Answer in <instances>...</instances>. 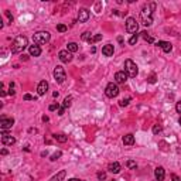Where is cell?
I'll return each mask as SVG.
<instances>
[{"instance_id":"obj_43","label":"cell","mask_w":181,"mask_h":181,"mask_svg":"<svg viewBox=\"0 0 181 181\" xmlns=\"http://www.w3.org/2000/svg\"><path fill=\"white\" fill-rule=\"evenodd\" d=\"M68 181H84V180H79V178H70Z\"/></svg>"},{"instance_id":"obj_21","label":"cell","mask_w":181,"mask_h":181,"mask_svg":"<svg viewBox=\"0 0 181 181\" xmlns=\"http://www.w3.org/2000/svg\"><path fill=\"white\" fill-rule=\"evenodd\" d=\"M67 50H68L70 53H77V51L79 50V47H78L77 43H70V44L67 45Z\"/></svg>"},{"instance_id":"obj_16","label":"cell","mask_w":181,"mask_h":181,"mask_svg":"<svg viewBox=\"0 0 181 181\" xmlns=\"http://www.w3.org/2000/svg\"><path fill=\"white\" fill-rule=\"evenodd\" d=\"M157 47H160L163 51H164V53H170V51L173 50V45H171L168 41H158Z\"/></svg>"},{"instance_id":"obj_23","label":"cell","mask_w":181,"mask_h":181,"mask_svg":"<svg viewBox=\"0 0 181 181\" xmlns=\"http://www.w3.org/2000/svg\"><path fill=\"white\" fill-rule=\"evenodd\" d=\"M72 99H74L72 96H67V98L64 99V103H62V108H64V109H67V108H70V106H71Z\"/></svg>"},{"instance_id":"obj_9","label":"cell","mask_w":181,"mask_h":181,"mask_svg":"<svg viewBox=\"0 0 181 181\" xmlns=\"http://www.w3.org/2000/svg\"><path fill=\"white\" fill-rule=\"evenodd\" d=\"M14 125V119H6V118H1L0 119V129L3 130V132H6L7 129H11Z\"/></svg>"},{"instance_id":"obj_12","label":"cell","mask_w":181,"mask_h":181,"mask_svg":"<svg viewBox=\"0 0 181 181\" xmlns=\"http://www.w3.org/2000/svg\"><path fill=\"white\" fill-rule=\"evenodd\" d=\"M1 143H3L4 146H11V144L16 143V139H14L13 136L7 134L6 132H3V134H1Z\"/></svg>"},{"instance_id":"obj_44","label":"cell","mask_w":181,"mask_h":181,"mask_svg":"<svg viewBox=\"0 0 181 181\" xmlns=\"http://www.w3.org/2000/svg\"><path fill=\"white\" fill-rule=\"evenodd\" d=\"M118 41H119V43H120V44H123V38H122V37H119V38H118Z\"/></svg>"},{"instance_id":"obj_41","label":"cell","mask_w":181,"mask_h":181,"mask_svg":"<svg viewBox=\"0 0 181 181\" xmlns=\"http://www.w3.org/2000/svg\"><path fill=\"white\" fill-rule=\"evenodd\" d=\"M64 113H65V109H64L62 106H61V108H60V109H58V115H60V116H62Z\"/></svg>"},{"instance_id":"obj_24","label":"cell","mask_w":181,"mask_h":181,"mask_svg":"<svg viewBox=\"0 0 181 181\" xmlns=\"http://www.w3.org/2000/svg\"><path fill=\"white\" fill-rule=\"evenodd\" d=\"M61 156H62V151H61V150H58V151H55L54 154L50 157V160H51V161H55V160H58Z\"/></svg>"},{"instance_id":"obj_2","label":"cell","mask_w":181,"mask_h":181,"mask_svg":"<svg viewBox=\"0 0 181 181\" xmlns=\"http://www.w3.org/2000/svg\"><path fill=\"white\" fill-rule=\"evenodd\" d=\"M28 45V40L24 35H17L14 41H13V45H11V53L13 54H18V53H23L24 50Z\"/></svg>"},{"instance_id":"obj_34","label":"cell","mask_w":181,"mask_h":181,"mask_svg":"<svg viewBox=\"0 0 181 181\" xmlns=\"http://www.w3.org/2000/svg\"><path fill=\"white\" fill-rule=\"evenodd\" d=\"M129 102H130V98H126V99H122V101L119 102V105H120V106H127Z\"/></svg>"},{"instance_id":"obj_33","label":"cell","mask_w":181,"mask_h":181,"mask_svg":"<svg viewBox=\"0 0 181 181\" xmlns=\"http://www.w3.org/2000/svg\"><path fill=\"white\" fill-rule=\"evenodd\" d=\"M37 98L35 96H33V95H30V94H26L24 95V101H35Z\"/></svg>"},{"instance_id":"obj_13","label":"cell","mask_w":181,"mask_h":181,"mask_svg":"<svg viewBox=\"0 0 181 181\" xmlns=\"http://www.w3.org/2000/svg\"><path fill=\"white\" fill-rule=\"evenodd\" d=\"M48 91V82L47 81H41L38 84V87H37V92H38L40 96H43V95H45V92Z\"/></svg>"},{"instance_id":"obj_18","label":"cell","mask_w":181,"mask_h":181,"mask_svg":"<svg viewBox=\"0 0 181 181\" xmlns=\"http://www.w3.org/2000/svg\"><path fill=\"white\" fill-rule=\"evenodd\" d=\"M102 54L105 55V57H112V55H113V45H112V44H106V45L102 48Z\"/></svg>"},{"instance_id":"obj_7","label":"cell","mask_w":181,"mask_h":181,"mask_svg":"<svg viewBox=\"0 0 181 181\" xmlns=\"http://www.w3.org/2000/svg\"><path fill=\"white\" fill-rule=\"evenodd\" d=\"M137 28H139V24H137V21H136V18L129 17V18L126 20V31L134 35V34L137 33Z\"/></svg>"},{"instance_id":"obj_3","label":"cell","mask_w":181,"mask_h":181,"mask_svg":"<svg viewBox=\"0 0 181 181\" xmlns=\"http://www.w3.org/2000/svg\"><path fill=\"white\" fill-rule=\"evenodd\" d=\"M51 38V35H50V33L48 31H37L34 35H33V41H34V44H45L48 43Z\"/></svg>"},{"instance_id":"obj_17","label":"cell","mask_w":181,"mask_h":181,"mask_svg":"<svg viewBox=\"0 0 181 181\" xmlns=\"http://www.w3.org/2000/svg\"><path fill=\"white\" fill-rule=\"evenodd\" d=\"M108 170H109L110 173L118 174V173H120V170H122V165L119 164L118 161H115V163H110V164L108 165Z\"/></svg>"},{"instance_id":"obj_19","label":"cell","mask_w":181,"mask_h":181,"mask_svg":"<svg viewBox=\"0 0 181 181\" xmlns=\"http://www.w3.org/2000/svg\"><path fill=\"white\" fill-rule=\"evenodd\" d=\"M123 144H126V146H133L134 144V136L132 133L126 134V136H123Z\"/></svg>"},{"instance_id":"obj_47","label":"cell","mask_w":181,"mask_h":181,"mask_svg":"<svg viewBox=\"0 0 181 181\" xmlns=\"http://www.w3.org/2000/svg\"><path fill=\"white\" fill-rule=\"evenodd\" d=\"M109 181H116V180H109Z\"/></svg>"},{"instance_id":"obj_40","label":"cell","mask_w":181,"mask_h":181,"mask_svg":"<svg viewBox=\"0 0 181 181\" xmlns=\"http://www.w3.org/2000/svg\"><path fill=\"white\" fill-rule=\"evenodd\" d=\"M149 82L150 84H154V82H156V75H151L149 78Z\"/></svg>"},{"instance_id":"obj_36","label":"cell","mask_w":181,"mask_h":181,"mask_svg":"<svg viewBox=\"0 0 181 181\" xmlns=\"http://www.w3.org/2000/svg\"><path fill=\"white\" fill-rule=\"evenodd\" d=\"M4 14H6V16H7L9 21H10V23H13V16H11V14H10V11H9V10H4Z\"/></svg>"},{"instance_id":"obj_39","label":"cell","mask_w":181,"mask_h":181,"mask_svg":"<svg viewBox=\"0 0 181 181\" xmlns=\"http://www.w3.org/2000/svg\"><path fill=\"white\" fill-rule=\"evenodd\" d=\"M175 110H177L178 113H181V101L180 102H177V105H175Z\"/></svg>"},{"instance_id":"obj_15","label":"cell","mask_w":181,"mask_h":181,"mask_svg":"<svg viewBox=\"0 0 181 181\" xmlns=\"http://www.w3.org/2000/svg\"><path fill=\"white\" fill-rule=\"evenodd\" d=\"M28 53H30L31 57H40V55H41V48H40V45H37V44H33V45L28 47Z\"/></svg>"},{"instance_id":"obj_46","label":"cell","mask_w":181,"mask_h":181,"mask_svg":"<svg viewBox=\"0 0 181 181\" xmlns=\"http://www.w3.org/2000/svg\"><path fill=\"white\" fill-rule=\"evenodd\" d=\"M178 123H180V125H181V116H180V119H178Z\"/></svg>"},{"instance_id":"obj_32","label":"cell","mask_w":181,"mask_h":181,"mask_svg":"<svg viewBox=\"0 0 181 181\" xmlns=\"http://www.w3.org/2000/svg\"><path fill=\"white\" fill-rule=\"evenodd\" d=\"M160 132H161V126H160V125H154V126H153V133L158 134Z\"/></svg>"},{"instance_id":"obj_42","label":"cell","mask_w":181,"mask_h":181,"mask_svg":"<svg viewBox=\"0 0 181 181\" xmlns=\"http://www.w3.org/2000/svg\"><path fill=\"white\" fill-rule=\"evenodd\" d=\"M1 154H3V156H6V154H9V151L6 149H3V150H1Z\"/></svg>"},{"instance_id":"obj_1","label":"cell","mask_w":181,"mask_h":181,"mask_svg":"<svg viewBox=\"0 0 181 181\" xmlns=\"http://www.w3.org/2000/svg\"><path fill=\"white\" fill-rule=\"evenodd\" d=\"M154 9H156V3H149V4L143 6L140 16H142L143 24L146 27L151 26V23H153V11H154Z\"/></svg>"},{"instance_id":"obj_27","label":"cell","mask_w":181,"mask_h":181,"mask_svg":"<svg viewBox=\"0 0 181 181\" xmlns=\"http://www.w3.org/2000/svg\"><path fill=\"white\" fill-rule=\"evenodd\" d=\"M140 34H142V37L146 40L147 43H154V38H153V37H150V35H147V33H146V31L140 33Z\"/></svg>"},{"instance_id":"obj_31","label":"cell","mask_w":181,"mask_h":181,"mask_svg":"<svg viewBox=\"0 0 181 181\" xmlns=\"http://www.w3.org/2000/svg\"><path fill=\"white\" fill-rule=\"evenodd\" d=\"M96 177H98V180H106V173L105 171H99V173L96 174Z\"/></svg>"},{"instance_id":"obj_38","label":"cell","mask_w":181,"mask_h":181,"mask_svg":"<svg viewBox=\"0 0 181 181\" xmlns=\"http://www.w3.org/2000/svg\"><path fill=\"white\" fill-rule=\"evenodd\" d=\"M171 180L173 181H181V178L177 175V174H171Z\"/></svg>"},{"instance_id":"obj_25","label":"cell","mask_w":181,"mask_h":181,"mask_svg":"<svg viewBox=\"0 0 181 181\" xmlns=\"http://www.w3.org/2000/svg\"><path fill=\"white\" fill-rule=\"evenodd\" d=\"M99 40H102V34H96V35H94L88 43H89V44H95V43H98Z\"/></svg>"},{"instance_id":"obj_35","label":"cell","mask_w":181,"mask_h":181,"mask_svg":"<svg viewBox=\"0 0 181 181\" xmlns=\"http://www.w3.org/2000/svg\"><path fill=\"white\" fill-rule=\"evenodd\" d=\"M16 94V91H14V84H10V89H9V95H13Z\"/></svg>"},{"instance_id":"obj_8","label":"cell","mask_w":181,"mask_h":181,"mask_svg":"<svg viewBox=\"0 0 181 181\" xmlns=\"http://www.w3.org/2000/svg\"><path fill=\"white\" fill-rule=\"evenodd\" d=\"M58 58H60L61 62L68 64L72 61V53H70L68 50H61V51L58 53Z\"/></svg>"},{"instance_id":"obj_22","label":"cell","mask_w":181,"mask_h":181,"mask_svg":"<svg viewBox=\"0 0 181 181\" xmlns=\"http://www.w3.org/2000/svg\"><path fill=\"white\" fill-rule=\"evenodd\" d=\"M54 139L57 140V142H60V143H65L67 140H68V136H65V134H54Z\"/></svg>"},{"instance_id":"obj_4","label":"cell","mask_w":181,"mask_h":181,"mask_svg":"<svg viewBox=\"0 0 181 181\" xmlns=\"http://www.w3.org/2000/svg\"><path fill=\"white\" fill-rule=\"evenodd\" d=\"M125 71L130 78H136V75L139 74V68L132 60H126L125 61Z\"/></svg>"},{"instance_id":"obj_28","label":"cell","mask_w":181,"mask_h":181,"mask_svg":"<svg viewBox=\"0 0 181 181\" xmlns=\"http://www.w3.org/2000/svg\"><path fill=\"white\" fill-rule=\"evenodd\" d=\"M68 30V27L65 26V24H57V31H60V33H65Z\"/></svg>"},{"instance_id":"obj_14","label":"cell","mask_w":181,"mask_h":181,"mask_svg":"<svg viewBox=\"0 0 181 181\" xmlns=\"http://www.w3.org/2000/svg\"><path fill=\"white\" fill-rule=\"evenodd\" d=\"M154 177H156L157 181H164V178H165L164 168H163V167H157V168L154 170Z\"/></svg>"},{"instance_id":"obj_26","label":"cell","mask_w":181,"mask_h":181,"mask_svg":"<svg viewBox=\"0 0 181 181\" xmlns=\"http://www.w3.org/2000/svg\"><path fill=\"white\" fill-rule=\"evenodd\" d=\"M126 167H127V168H130V170H133V168H136V167H137V164H136V161H133V160H127V161H126Z\"/></svg>"},{"instance_id":"obj_30","label":"cell","mask_w":181,"mask_h":181,"mask_svg":"<svg viewBox=\"0 0 181 181\" xmlns=\"http://www.w3.org/2000/svg\"><path fill=\"white\" fill-rule=\"evenodd\" d=\"M91 38H92V34H91L89 31H85L84 34H82V40H84V41H89Z\"/></svg>"},{"instance_id":"obj_45","label":"cell","mask_w":181,"mask_h":181,"mask_svg":"<svg viewBox=\"0 0 181 181\" xmlns=\"http://www.w3.org/2000/svg\"><path fill=\"white\" fill-rule=\"evenodd\" d=\"M43 122H48V118H47V116H43Z\"/></svg>"},{"instance_id":"obj_5","label":"cell","mask_w":181,"mask_h":181,"mask_svg":"<svg viewBox=\"0 0 181 181\" xmlns=\"http://www.w3.org/2000/svg\"><path fill=\"white\" fill-rule=\"evenodd\" d=\"M105 95H106L108 98H116L119 95L118 85H116L115 82H109V84L106 85V89H105Z\"/></svg>"},{"instance_id":"obj_37","label":"cell","mask_w":181,"mask_h":181,"mask_svg":"<svg viewBox=\"0 0 181 181\" xmlns=\"http://www.w3.org/2000/svg\"><path fill=\"white\" fill-rule=\"evenodd\" d=\"M50 110H57V109H60V105L58 103H54V105H50V108H48Z\"/></svg>"},{"instance_id":"obj_11","label":"cell","mask_w":181,"mask_h":181,"mask_svg":"<svg viewBox=\"0 0 181 181\" xmlns=\"http://www.w3.org/2000/svg\"><path fill=\"white\" fill-rule=\"evenodd\" d=\"M129 78V75L126 74V71H118L115 74V81L116 84H125Z\"/></svg>"},{"instance_id":"obj_29","label":"cell","mask_w":181,"mask_h":181,"mask_svg":"<svg viewBox=\"0 0 181 181\" xmlns=\"http://www.w3.org/2000/svg\"><path fill=\"white\" fill-rule=\"evenodd\" d=\"M137 40H139V35H137V34H134V35H132V37H130V40H129V44H130V45H134V44L137 43Z\"/></svg>"},{"instance_id":"obj_6","label":"cell","mask_w":181,"mask_h":181,"mask_svg":"<svg viewBox=\"0 0 181 181\" xmlns=\"http://www.w3.org/2000/svg\"><path fill=\"white\" fill-rule=\"evenodd\" d=\"M54 78L58 84H62L64 81L67 79V74H65V70H64L61 65H57L54 70Z\"/></svg>"},{"instance_id":"obj_20","label":"cell","mask_w":181,"mask_h":181,"mask_svg":"<svg viewBox=\"0 0 181 181\" xmlns=\"http://www.w3.org/2000/svg\"><path fill=\"white\" fill-rule=\"evenodd\" d=\"M65 177H67V171H65V170H62V171H60V173L55 174V175L50 181H64V178H65Z\"/></svg>"},{"instance_id":"obj_10","label":"cell","mask_w":181,"mask_h":181,"mask_svg":"<svg viewBox=\"0 0 181 181\" xmlns=\"http://www.w3.org/2000/svg\"><path fill=\"white\" fill-rule=\"evenodd\" d=\"M89 16H91V13L88 9H81L78 11V21L79 23H87L89 20Z\"/></svg>"}]
</instances>
